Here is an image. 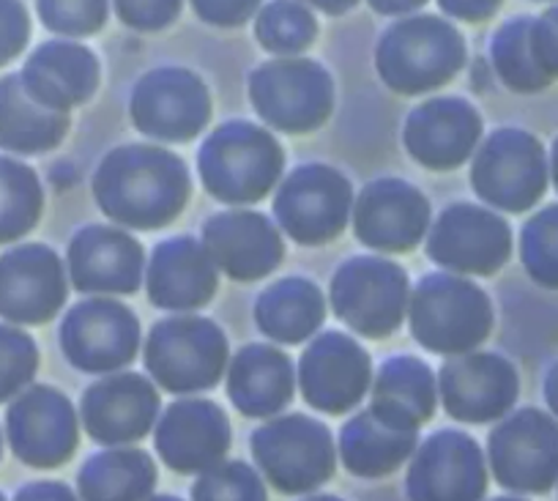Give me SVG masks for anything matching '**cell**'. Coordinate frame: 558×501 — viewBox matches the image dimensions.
<instances>
[{
	"mask_svg": "<svg viewBox=\"0 0 558 501\" xmlns=\"http://www.w3.org/2000/svg\"><path fill=\"white\" fill-rule=\"evenodd\" d=\"M192 181L184 159L148 143L112 148L94 174V198L107 219L126 230H159L190 203Z\"/></svg>",
	"mask_w": 558,
	"mask_h": 501,
	"instance_id": "obj_1",
	"label": "cell"
},
{
	"mask_svg": "<svg viewBox=\"0 0 558 501\" xmlns=\"http://www.w3.org/2000/svg\"><path fill=\"white\" fill-rule=\"evenodd\" d=\"M286 167L282 145L268 129L252 121H228L201 145L197 170L203 187L219 203H257L279 184Z\"/></svg>",
	"mask_w": 558,
	"mask_h": 501,
	"instance_id": "obj_2",
	"label": "cell"
},
{
	"mask_svg": "<svg viewBox=\"0 0 558 501\" xmlns=\"http://www.w3.org/2000/svg\"><path fill=\"white\" fill-rule=\"evenodd\" d=\"M465 67V41L452 23L418 14L384 31L375 69L395 94L416 96L441 88Z\"/></svg>",
	"mask_w": 558,
	"mask_h": 501,
	"instance_id": "obj_3",
	"label": "cell"
},
{
	"mask_svg": "<svg viewBox=\"0 0 558 501\" xmlns=\"http://www.w3.org/2000/svg\"><path fill=\"white\" fill-rule=\"evenodd\" d=\"M413 341L441 357L476 351L493 329V305L485 290L458 274L436 272L418 279L408 299Z\"/></svg>",
	"mask_w": 558,
	"mask_h": 501,
	"instance_id": "obj_4",
	"label": "cell"
},
{
	"mask_svg": "<svg viewBox=\"0 0 558 501\" xmlns=\"http://www.w3.org/2000/svg\"><path fill=\"white\" fill-rule=\"evenodd\" d=\"M250 452L260 477L282 496H310L324 488L337 468V441L320 419L279 414L250 436Z\"/></svg>",
	"mask_w": 558,
	"mask_h": 501,
	"instance_id": "obj_5",
	"label": "cell"
},
{
	"mask_svg": "<svg viewBox=\"0 0 558 501\" xmlns=\"http://www.w3.org/2000/svg\"><path fill=\"white\" fill-rule=\"evenodd\" d=\"M148 379L170 395H201L225 379L230 346L222 329L203 315H173L148 332L143 348Z\"/></svg>",
	"mask_w": 558,
	"mask_h": 501,
	"instance_id": "obj_6",
	"label": "cell"
},
{
	"mask_svg": "<svg viewBox=\"0 0 558 501\" xmlns=\"http://www.w3.org/2000/svg\"><path fill=\"white\" fill-rule=\"evenodd\" d=\"M487 468L514 496H545L558 485V419L542 408H520L498 419L487 436Z\"/></svg>",
	"mask_w": 558,
	"mask_h": 501,
	"instance_id": "obj_7",
	"label": "cell"
},
{
	"mask_svg": "<svg viewBox=\"0 0 558 501\" xmlns=\"http://www.w3.org/2000/svg\"><path fill=\"white\" fill-rule=\"evenodd\" d=\"M250 102L277 132L307 134L329 121L335 110V83L318 61L277 58L250 74Z\"/></svg>",
	"mask_w": 558,
	"mask_h": 501,
	"instance_id": "obj_8",
	"label": "cell"
},
{
	"mask_svg": "<svg viewBox=\"0 0 558 501\" xmlns=\"http://www.w3.org/2000/svg\"><path fill=\"white\" fill-rule=\"evenodd\" d=\"M335 315L369 341H384L402 326L408 315V274L397 263L375 255H359L342 263L331 277Z\"/></svg>",
	"mask_w": 558,
	"mask_h": 501,
	"instance_id": "obj_9",
	"label": "cell"
},
{
	"mask_svg": "<svg viewBox=\"0 0 558 501\" xmlns=\"http://www.w3.org/2000/svg\"><path fill=\"white\" fill-rule=\"evenodd\" d=\"M471 187L493 208L529 212L547 190L545 148L523 129H496L471 162Z\"/></svg>",
	"mask_w": 558,
	"mask_h": 501,
	"instance_id": "obj_10",
	"label": "cell"
},
{
	"mask_svg": "<svg viewBox=\"0 0 558 501\" xmlns=\"http://www.w3.org/2000/svg\"><path fill=\"white\" fill-rule=\"evenodd\" d=\"M7 444L28 468L66 466L80 446V414L56 386L31 384L7 408Z\"/></svg>",
	"mask_w": 558,
	"mask_h": 501,
	"instance_id": "obj_11",
	"label": "cell"
},
{
	"mask_svg": "<svg viewBox=\"0 0 558 501\" xmlns=\"http://www.w3.org/2000/svg\"><path fill=\"white\" fill-rule=\"evenodd\" d=\"M353 212V187L329 165H302L279 184L274 217L296 244L320 247L345 230Z\"/></svg>",
	"mask_w": 558,
	"mask_h": 501,
	"instance_id": "obj_12",
	"label": "cell"
},
{
	"mask_svg": "<svg viewBox=\"0 0 558 501\" xmlns=\"http://www.w3.org/2000/svg\"><path fill=\"white\" fill-rule=\"evenodd\" d=\"M490 468L474 436L444 428L418 441L408 461V501H485Z\"/></svg>",
	"mask_w": 558,
	"mask_h": 501,
	"instance_id": "obj_13",
	"label": "cell"
},
{
	"mask_svg": "<svg viewBox=\"0 0 558 501\" xmlns=\"http://www.w3.org/2000/svg\"><path fill=\"white\" fill-rule=\"evenodd\" d=\"M134 129L162 143H190L211 121V94L195 72L162 67L143 74L129 99Z\"/></svg>",
	"mask_w": 558,
	"mask_h": 501,
	"instance_id": "obj_14",
	"label": "cell"
},
{
	"mask_svg": "<svg viewBox=\"0 0 558 501\" xmlns=\"http://www.w3.org/2000/svg\"><path fill=\"white\" fill-rule=\"evenodd\" d=\"M58 341L66 362L80 373H118L137 357L140 321L121 301L85 299L66 312Z\"/></svg>",
	"mask_w": 558,
	"mask_h": 501,
	"instance_id": "obj_15",
	"label": "cell"
},
{
	"mask_svg": "<svg viewBox=\"0 0 558 501\" xmlns=\"http://www.w3.org/2000/svg\"><path fill=\"white\" fill-rule=\"evenodd\" d=\"M296 384L304 403L326 417H342L367 397L373 386V359L342 332L315 334L299 362Z\"/></svg>",
	"mask_w": 558,
	"mask_h": 501,
	"instance_id": "obj_16",
	"label": "cell"
},
{
	"mask_svg": "<svg viewBox=\"0 0 558 501\" xmlns=\"http://www.w3.org/2000/svg\"><path fill=\"white\" fill-rule=\"evenodd\" d=\"M518 397L520 375L501 354H458L438 370V403L454 422H498L512 411Z\"/></svg>",
	"mask_w": 558,
	"mask_h": 501,
	"instance_id": "obj_17",
	"label": "cell"
},
{
	"mask_svg": "<svg viewBox=\"0 0 558 501\" xmlns=\"http://www.w3.org/2000/svg\"><path fill=\"white\" fill-rule=\"evenodd\" d=\"M80 425L101 446H132L154 433L162 397L159 386L140 373H107L83 392Z\"/></svg>",
	"mask_w": 558,
	"mask_h": 501,
	"instance_id": "obj_18",
	"label": "cell"
},
{
	"mask_svg": "<svg viewBox=\"0 0 558 501\" xmlns=\"http://www.w3.org/2000/svg\"><path fill=\"white\" fill-rule=\"evenodd\" d=\"M233 428L219 403L206 397L173 401L154 425V450L159 461L175 474H203L228 461Z\"/></svg>",
	"mask_w": 558,
	"mask_h": 501,
	"instance_id": "obj_19",
	"label": "cell"
},
{
	"mask_svg": "<svg viewBox=\"0 0 558 501\" xmlns=\"http://www.w3.org/2000/svg\"><path fill=\"white\" fill-rule=\"evenodd\" d=\"M512 255V230L498 214L474 203H454L427 236V258L452 274L490 277Z\"/></svg>",
	"mask_w": 558,
	"mask_h": 501,
	"instance_id": "obj_20",
	"label": "cell"
},
{
	"mask_svg": "<svg viewBox=\"0 0 558 501\" xmlns=\"http://www.w3.org/2000/svg\"><path fill=\"white\" fill-rule=\"evenodd\" d=\"M61 258L45 244H23L0 255V315L20 326L52 321L66 305Z\"/></svg>",
	"mask_w": 558,
	"mask_h": 501,
	"instance_id": "obj_21",
	"label": "cell"
},
{
	"mask_svg": "<svg viewBox=\"0 0 558 501\" xmlns=\"http://www.w3.org/2000/svg\"><path fill=\"white\" fill-rule=\"evenodd\" d=\"M427 228L430 203L408 181H369L353 201V230L369 250L400 255L425 239Z\"/></svg>",
	"mask_w": 558,
	"mask_h": 501,
	"instance_id": "obj_22",
	"label": "cell"
},
{
	"mask_svg": "<svg viewBox=\"0 0 558 501\" xmlns=\"http://www.w3.org/2000/svg\"><path fill=\"white\" fill-rule=\"evenodd\" d=\"M482 140V116L460 96H438L411 110L402 143L411 159L430 170H454L471 159Z\"/></svg>",
	"mask_w": 558,
	"mask_h": 501,
	"instance_id": "obj_23",
	"label": "cell"
},
{
	"mask_svg": "<svg viewBox=\"0 0 558 501\" xmlns=\"http://www.w3.org/2000/svg\"><path fill=\"white\" fill-rule=\"evenodd\" d=\"M69 277L83 294H137L143 285L146 252L134 236L110 225L77 230L66 252Z\"/></svg>",
	"mask_w": 558,
	"mask_h": 501,
	"instance_id": "obj_24",
	"label": "cell"
},
{
	"mask_svg": "<svg viewBox=\"0 0 558 501\" xmlns=\"http://www.w3.org/2000/svg\"><path fill=\"white\" fill-rule=\"evenodd\" d=\"M203 247L230 279L252 283L279 269L286 244L279 228L257 212H219L203 225Z\"/></svg>",
	"mask_w": 558,
	"mask_h": 501,
	"instance_id": "obj_25",
	"label": "cell"
},
{
	"mask_svg": "<svg viewBox=\"0 0 558 501\" xmlns=\"http://www.w3.org/2000/svg\"><path fill=\"white\" fill-rule=\"evenodd\" d=\"M219 269L192 236H175L154 247L148 261V301L159 310L195 312L214 299Z\"/></svg>",
	"mask_w": 558,
	"mask_h": 501,
	"instance_id": "obj_26",
	"label": "cell"
},
{
	"mask_svg": "<svg viewBox=\"0 0 558 501\" xmlns=\"http://www.w3.org/2000/svg\"><path fill=\"white\" fill-rule=\"evenodd\" d=\"M228 397L246 419L279 417L296 395V370L288 354L277 346L252 343L228 365Z\"/></svg>",
	"mask_w": 558,
	"mask_h": 501,
	"instance_id": "obj_27",
	"label": "cell"
},
{
	"mask_svg": "<svg viewBox=\"0 0 558 501\" xmlns=\"http://www.w3.org/2000/svg\"><path fill=\"white\" fill-rule=\"evenodd\" d=\"M99 58L74 41H47L31 52L20 72L31 99L58 112L85 105L99 88Z\"/></svg>",
	"mask_w": 558,
	"mask_h": 501,
	"instance_id": "obj_28",
	"label": "cell"
},
{
	"mask_svg": "<svg viewBox=\"0 0 558 501\" xmlns=\"http://www.w3.org/2000/svg\"><path fill=\"white\" fill-rule=\"evenodd\" d=\"M438 408V375L416 357L386 359L373 375L369 411L395 430H422Z\"/></svg>",
	"mask_w": 558,
	"mask_h": 501,
	"instance_id": "obj_29",
	"label": "cell"
},
{
	"mask_svg": "<svg viewBox=\"0 0 558 501\" xmlns=\"http://www.w3.org/2000/svg\"><path fill=\"white\" fill-rule=\"evenodd\" d=\"M418 446V430H395L369 408L353 414L337 439V457L359 479H384L405 466Z\"/></svg>",
	"mask_w": 558,
	"mask_h": 501,
	"instance_id": "obj_30",
	"label": "cell"
},
{
	"mask_svg": "<svg viewBox=\"0 0 558 501\" xmlns=\"http://www.w3.org/2000/svg\"><path fill=\"white\" fill-rule=\"evenodd\" d=\"M326 321L324 290L307 277H286L268 285L255 305V323L279 346H302Z\"/></svg>",
	"mask_w": 558,
	"mask_h": 501,
	"instance_id": "obj_31",
	"label": "cell"
},
{
	"mask_svg": "<svg viewBox=\"0 0 558 501\" xmlns=\"http://www.w3.org/2000/svg\"><path fill=\"white\" fill-rule=\"evenodd\" d=\"M159 482L154 457L140 446H105L77 472L80 501H148Z\"/></svg>",
	"mask_w": 558,
	"mask_h": 501,
	"instance_id": "obj_32",
	"label": "cell"
},
{
	"mask_svg": "<svg viewBox=\"0 0 558 501\" xmlns=\"http://www.w3.org/2000/svg\"><path fill=\"white\" fill-rule=\"evenodd\" d=\"M69 112L50 110L31 99L20 74L0 77V148L12 154H47L66 138Z\"/></svg>",
	"mask_w": 558,
	"mask_h": 501,
	"instance_id": "obj_33",
	"label": "cell"
},
{
	"mask_svg": "<svg viewBox=\"0 0 558 501\" xmlns=\"http://www.w3.org/2000/svg\"><path fill=\"white\" fill-rule=\"evenodd\" d=\"M45 190L34 167L0 156V244H12L36 228Z\"/></svg>",
	"mask_w": 558,
	"mask_h": 501,
	"instance_id": "obj_34",
	"label": "cell"
},
{
	"mask_svg": "<svg viewBox=\"0 0 558 501\" xmlns=\"http://www.w3.org/2000/svg\"><path fill=\"white\" fill-rule=\"evenodd\" d=\"M534 17H518L504 23L490 41L493 69L507 88L518 94H536L550 85V74L539 67L531 41Z\"/></svg>",
	"mask_w": 558,
	"mask_h": 501,
	"instance_id": "obj_35",
	"label": "cell"
},
{
	"mask_svg": "<svg viewBox=\"0 0 558 501\" xmlns=\"http://www.w3.org/2000/svg\"><path fill=\"white\" fill-rule=\"evenodd\" d=\"M318 36V20L302 0H271L257 12L255 39L279 58L302 56Z\"/></svg>",
	"mask_w": 558,
	"mask_h": 501,
	"instance_id": "obj_36",
	"label": "cell"
},
{
	"mask_svg": "<svg viewBox=\"0 0 558 501\" xmlns=\"http://www.w3.org/2000/svg\"><path fill=\"white\" fill-rule=\"evenodd\" d=\"M520 258L534 283L558 290V206L542 208L525 223Z\"/></svg>",
	"mask_w": 558,
	"mask_h": 501,
	"instance_id": "obj_37",
	"label": "cell"
},
{
	"mask_svg": "<svg viewBox=\"0 0 558 501\" xmlns=\"http://www.w3.org/2000/svg\"><path fill=\"white\" fill-rule=\"evenodd\" d=\"M192 501H268L266 479L244 461H222L197 474Z\"/></svg>",
	"mask_w": 558,
	"mask_h": 501,
	"instance_id": "obj_38",
	"label": "cell"
},
{
	"mask_svg": "<svg viewBox=\"0 0 558 501\" xmlns=\"http://www.w3.org/2000/svg\"><path fill=\"white\" fill-rule=\"evenodd\" d=\"M39 370V348L23 329L0 323V406L28 390Z\"/></svg>",
	"mask_w": 558,
	"mask_h": 501,
	"instance_id": "obj_39",
	"label": "cell"
},
{
	"mask_svg": "<svg viewBox=\"0 0 558 501\" xmlns=\"http://www.w3.org/2000/svg\"><path fill=\"white\" fill-rule=\"evenodd\" d=\"M36 9L45 28L69 39L99 34L110 14L107 0H36Z\"/></svg>",
	"mask_w": 558,
	"mask_h": 501,
	"instance_id": "obj_40",
	"label": "cell"
},
{
	"mask_svg": "<svg viewBox=\"0 0 558 501\" xmlns=\"http://www.w3.org/2000/svg\"><path fill=\"white\" fill-rule=\"evenodd\" d=\"M112 7L126 28L157 34L179 20L184 0H112Z\"/></svg>",
	"mask_w": 558,
	"mask_h": 501,
	"instance_id": "obj_41",
	"label": "cell"
},
{
	"mask_svg": "<svg viewBox=\"0 0 558 501\" xmlns=\"http://www.w3.org/2000/svg\"><path fill=\"white\" fill-rule=\"evenodd\" d=\"M31 17L23 0H0V67L12 63L28 47Z\"/></svg>",
	"mask_w": 558,
	"mask_h": 501,
	"instance_id": "obj_42",
	"label": "cell"
},
{
	"mask_svg": "<svg viewBox=\"0 0 558 501\" xmlns=\"http://www.w3.org/2000/svg\"><path fill=\"white\" fill-rule=\"evenodd\" d=\"M260 0H192L197 17L214 28H239L257 14Z\"/></svg>",
	"mask_w": 558,
	"mask_h": 501,
	"instance_id": "obj_43",
	"label": "cell"
},
{
	"mask_svg": "<svg viewBox=\"0 0 558 501\" xmlns=\"http://www.w3.org/2000/svg\"><path fill=\"white\" fill-rule=\"evenodd\" d=\"M531 41H534V52L539 67L545 69L550 77H558V7L547 9L542 17L534 20Z\"/></svg>",
	"mask_w": 558,
	"mask_h": 501,
	"instance_id": "obj_44",
	"label": "cell"
},
{
	"mask_svg": "<svg viewBox=\"0 0 558 501\" xmlns=\"http://www.w3.org/2000/svg\"><path fill=\"white\" fill-rule=\"evenodd\" d=\"M444 14L463 23H485L498 12L501 0H438Z\"/></svg>",
	"mask_w": 558,
	"mask_h": 501,
	"instance_id": "obj_45",
	"label": "cell"
},
{
	"mask_svg": "<svg viewBox=\"0 0 558 501\" xmlns=\"http://www.w3.org/2000/svg\"><path fill=\"white\" fill-rule=\"evenodd\" d=\"M12 501H80V496L66 482H58V479H36V482L23 485L14 493Z\"/></svg>",
	"mask_w": 558,
	"mask_h": 501,
	"instance_id": "obj_46",
	"label": "cell"
},
{
	"mask_svg": "<svg viewBox=\"0 0 558 501\" xmlns=\"http://www.w3.org/2000/svg\"><path fill=\"white\" fill-rule=\"evenodd\" d=\"M378 14H411L422 9L427 0H367Z\"/></svg>",
	"mask_w": 558,
	"mask_h": 501,
	"instance_id": "obj_47",
	"label": "cell"
},
{
	"mask_svg": "<svg viewBox=\"0 0 558 501\" xmlns=\"http://www.w3.org/2000/svg\"><path fill=\"white\" fill-rule=\"evenodd\" d=\"M304 3H310V7L320 9V12H324V14H331V17H337V14L351 12V9L356 7L359 0H304Z\"/></svg>",
	"mask_w": 558,
	"mask_h": 501,
	"instance_id": "obj_48",
	"label": "cell"
},
{
	"mask_svg": "<svg viewBox=\"0 0 558 501\" xmlns=\"http://www.w3.org/2000/svg\"><path fill=\"white\" fill-rule=\"evenodd\" d=\"M545 403L553 417L558 419V362L545 375Z\"/></svg>",
	"mask_w": 558,
	"mask_h": 501,
	"instance_id": "obj_49",
	"label": "cell"
},
{
	"mask_svg": "<svg viewBox=\"0 0 558 501\" xmlns=\"http://www.w3.org/2000/svg\"><path fill=\"white\" fill-rule=\"evenodd\" d=\"M550 174H553V184H556V190H558V138H556V143H553V156H550Z\"/></svg>",
	"mask_w": 558,
	"mask_h": 501,
	"instance_id": "obj_50",
	"label": "cell"
},
{
	"mask_svg": "<svg viewBox=\"0 0 558 501\" xmlns=\"http://www.w3.org/2000/svg\"><path fill=\"white\" fill-rule=\"evenodd\" d=\"M302 501H345V499H340V496H331V493H310L307 499H302Z\"/></svg>",
	"mask_w": 558,
	"mask_h": 501,
	"instance_id": "obj_51",
	"label": "cell"
},
{
	"mask_svg": "<svg viewBox=\"0 0 558 501\" xmlns=\"http://www.w3.org/2000/svg\"><path fill=\"white\" fill-rule=\"evenodd\" d=\"M148 501H184V499H179V496H170V493H157V496H151Z\"/></svg>",
	"mask_w": 558,
	"mask_h": 501,
	"instance_id": "obj_52",
	"label": "cell"
},
{
	"mask_svg": "<svg viewBox=\"0 0 558 501\" xmlns=\"http://www.w3.org/2000/svg\"><path fill=\"white\" fill-rule=\"evenodd\" d=\"M490 501H529V499H525V496L509 493V496H496V499H490Z\"/></svg>",
	"mask_w": 558,
	"mask_h": 501,
	"instance_id": "obj_53",
	"label": "cell"
},
{
	"mask_svg": "<svg viewBox=\"0 0 558 501\" xmlns=\"http://www.w3.org/2000/svg\"><path fill=\"white\" fill-rule=\"evenodd\" d=\"M3 444H7V436H3V430H0V461H3Z\"/></svg>",
	"mask_w": 558,
	"mask_h": 501,
	"instance_id": "obj_54",
	"label": "cell"
},
{
	"mask_svg": "<svg viewBox=\"0 0 558 501\" xmlns=\"http://www.w3.org/2000/svg\"><path fill=\"white\" fill-rule=\"evenodd\" d=\"M0 501H9V499H7V496H3V490H0Z\"/></svg>",
	"mask_w": 558,
	"mask_h": 501,
	"instance_id": "obj_55",
	"label": "cell"
}]
</instances>
